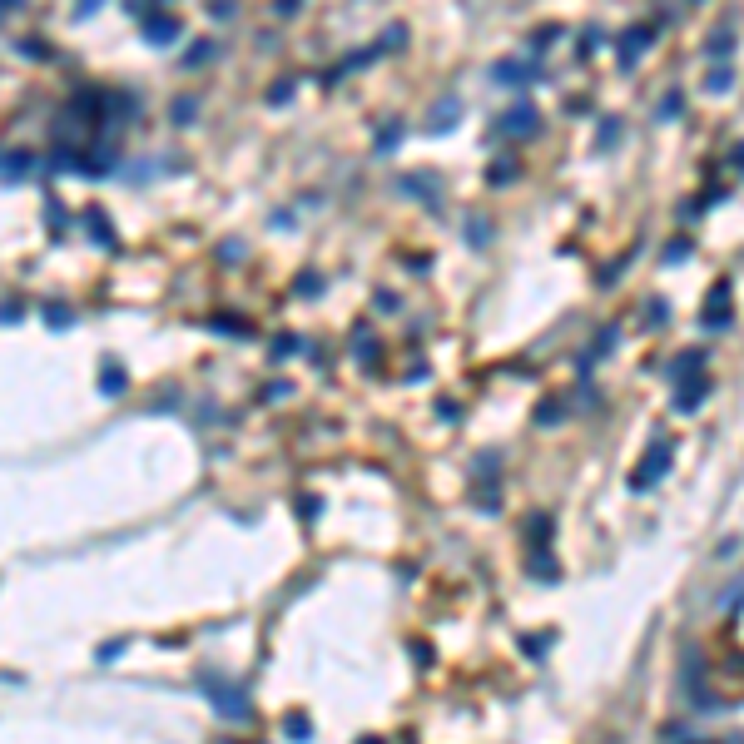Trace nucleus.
Returning a JSON list of instances; mask_svg holds the SVG:
<instances>
[{
	"label": "nucleus",
	"mask_w": 744,
	"mask_h": 744,
	"mask_svg": "<svg viewBox=\"0 0 744 744\" xmlns=\"http://www.w3.org/2000/svg\"><path fill=\"white\" fill-rule=\"evenodd\" d=\"M665 467H670V442L660 437V442H655V447L645 452V467H640L636 477H631V486H636V491H645V486H655V481L665 477Z\"/></svg>",
	"instance_id": "nucleus-1"
},
{
	"label": "nucleus",
	"mask_w": 744,
	"mask_h": 744,
	"mask_svg": "<svg viewBox=\"0 0 744 744\" xmlns=\"http://www.w3.org/2000/svg\"><path fill=\"white\" fill-rule=\"evenodd\" d=\"M710 387H715V382H710L705 372H695V377H680V382H675V412H695V407L710 397Z\"/></svg>",
	"instance_id": "nucleus-2"
},
{
	"label": "nucleus",
	"mask_w": 744,
	"mask_h": 744,
	"mask_svg": "<svg viewBox=\"0 0 744 744\" xmlns=\"http://www.w3.org/2000/svg\"><path fill=\"white\" fill-rule=\"evenodd\" d=\"M705 327H730V283H720L715 293H710V308L700 313Z\"/></svg>",
	"instance_id": "nucleus-3"
},
{
	"label": "nucleus",
	"mask_w": 744,
	"mask_h": 744,
	"mask_svg": "<svg viewBox=\"0 0 744 744\" xmlns=\"http://www.w3.org/2000/svg\"><path fill=\"white\" fill-rule=\"evenodd\" d=\"M650 40H655V30H650V25H640V30H626V35H621V65H636V55L645 50V45H650Z\"/></svg>",
	"instance_id": "nucleus-4"
},
{
	"label": "nucleus",
	"mask_w": 744,
	"mask_h": 744,
	"mask_svg": "<svg viewBox=\"0 0 744 744\" xmlns=\"http://www.w3.org/2000/svg\"><path fill=\"white\" fill-rule=\"evenodd\" d=\"M730 85H735V70H730V65H720V70H710V80H705V90H710V95H725Z\"/></svg>",
	"instance_id": "nucleus-5"
},
{
	"label": "nucleus",
	"mask_w": 744,
	"mask_h": 744,
	"mask_svg": "<svg viewBox=\"0 0 744 744\" xmlns=\"http://www.w3.org/2000/svg\"><path fill=\"white\" fill-rule=\"evenodd\" d=\"M700 362H705V352H680V357H675V367H670V377L680 382V377H685V372H695Z\"/></svg>",
	"instance_id": "nucleus-6"
},
{
	"label": "nucleus",
	"mask_w": 744,
	"mask_h": 744,
	"mask_svg": "<svg viewBox=\"0 0 744 744\" xmlns=\"http://www.w3.org/2000/svg\"><path fill=\"white\" fill-rule=\"evenodd\" d=\"M685 253H690V238H680V243H670V248H665V263H670V268H675V263H680V258H685Z\"/></svg>",
	"instance_id": "nucleus-7"
},
{
	"label": "nucleus",
	"mask_w": 744,
	"mask_h": 744,
	"mask_svg": "<svg viewBox=\"0 0 744 744\" xmlns=\"http://www.w3.org/2000/svg\"><path fill=\"white\" fill-rule=\"evenodd\" d=\"M149 40H174V25H169V20H154V25H149Z\"/></svg>",
	"instance_id": "nucleus-8"
},
{
	"label": "nucleus",
	"mask_w": 744,
	"mask_h": 744,
	"mask_svg": "<svg viewBox=\"0 0 744 744\" xmlns=\"http://www.w3.org/2000/svg\"><path fill=\"white\" fill-rule=\"evenodd\" d=\"M511 129H536V114L531 109H516V114H511Z\"/></svg>",
	"instance_id": "nucleus-9"
},
{
	"label": "nucleus",
	"mask_w": 744,
	"mask_h": 744,
	"mask_svg": "<svg viewBox=\"0 0 744 744\" xmlns=\"http://www.w3.org/2000/svg\"><path fill=\"white\" fill-rule=\"evenodd\" d=\"M685 109V100L680 95H665V105H660V119H670V114H680Z\"/></svg>",
	"instance_id": "nucleus-10"
}]
</instances>
